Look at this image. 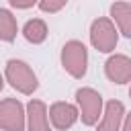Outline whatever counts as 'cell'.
Segmentation results:
<instances>
[{
    "instance_id": "obj_1",
    "label": "cell",
    "mask_w": 131,
    "mask_h": 131,
    "mask_svg": "<svg viewBox=\"0 0 131 131\" xmlns=\"http://www.w3.org/2000/svg\"><path fill=\"white\" fill-rule=\"evenodd\" d=\"M2 74L4 80L10 84V88H14L23 96H33V92L39 88V78L31 68V63H27L25 59H16V57L8 59L4 63Z\"/></svg>"
},
{
    "instance_id": "obj_2",
    "label": "cell",
    "mask_w": 131,
    "mask_h": 131,
    "mask_svg": "<svg viewBox=\"0 0 131 131\" xmlns=\"http://www.w3.org/2000/svg\"><path fill=\"white\" fill-rule=\"evenodd\" d=\"M59 63L68 76H72L74 80H82L88 72V47L78 39L66 41L59 51Z\"/></svg>"
},
{
    "instance_id": "obj_3",
    "label": "cell",
    "mask_w": 131,
    "mask_h": 131,
    "mask_svg": "<svg viewBox=\"0 0 131 131\" xmlns=\"http://www.w3.org/2000/svg\"><path fill=\"white\" fill-rule=\"evenodd\" d=\"M119 37L121 35L108 16H98L90 23L88 39H90V45L98 53H115V49L119 45Z\"/></svg>"
},
{
    "instance_id": "obj_4",
    "label": "cell",
    "mask_w": 131,
    "mask_h": 131,
    "mask_svg": "<svg viewBox=\"0 0 131 131\" xmlns=\"http://www.w3.org/2000/svg\"><path fill=\"white\" fill-rule=\"evenodd\" d=\"M76 98V106H78V113H80V121L82 125L86 127H94L102 115V108H104V98L102 94L92 88V86H82L76 90L74 94Z\"/></svg>"
},
{
    "instance_id": "obj_5",
    "label": "cell",
    "mask_w": 131,
    "mask_h": 131,
    "mask_svg": "<svg viewBox=\"0 0 131 131\" xmlns=\"http://www.w3.org/2000/svg\"><path fill=\"white\" fill-rule=\"evenodd\" d=\"M27 113L18 98H0V131H25Z\"/></svg>"
},
{
    "instance_id": "obj_6",
    "label": "cell",
    "mask_w": 131,
    "mask_h": 131,
    "mask_svg": "<svg viewBox=\"0 0 131 131\" xmlns=\"http://www.w3.org/2000/svg\"><path fill=\"white\" fill-rule=\"evenodd\" d=\"M47 115H49L51 127L57 129V131H68L80 121V113H78L76 102H68V100L51 102L47 106Z\"/></svg>"
},
{
    "instance_id": "obj_7",
    "label": "cell",
    "mask_w": 131,
    "mask_h": 131,
    "mask_svg": "<svg viewBox=\"0 0 131 131\" xmlns=\"http://www.w3.org/2000/svg\"><path fill=\"white\" fill-rule=\"evenodd\" d=\"M104 76L113 84H129L131 82V57L125 53H108L104 61Z\"/></svg>"
},
{
    "instance_id": "obj_8",
    "label": "cell",
    "mask_w": 131,
    "mask_h": 131,
    "mask_svg": "<svg viewBox=\"0 0 131 131\" xmlns=\"http://www.w3.org/2000/svg\"><path fill=\"white\" fill-rule=\"evenodd\" d=\"M125 104L117 98L113 100H106L104 102V108H102V115L98 119V123L94 125L96 131H121V125H123V119H125Z\"/></svg>"
},
{
    "instance_id": "obj_9",
    "label": "cell",
    "mask_w": 131,
    "mask_h": 131,
    "mask_svg": "<svg viewBox=\"0 0 131 131\" xmlns=\"http://www.w3.org/2000/svg\"><path fill=\"white\" fill-rule=\"evenodd\" d=\"M25 113H27V127H25V131H51L47 104L43 100L31 98L25 104Z\"/></svg>"
},
{
    "instance_id": "obj_10",
    "label": "cell",
    "mask_w": 131,
    "mask_h": 131,
    "mask_svg": "<svg viewBox=\"0 0 131 131\" xmlns=\"http://www.w3.org/2000/svg\"><path fill=\"white\" fill-rule=\"evenodd\" d=\"M108 18L115 23L119 35H123L125 39H131V2L115 0L108 6Z\"/></svg>"
},
{
    "instance_id": "obj_11",
    "label": "cell",
    "mask_w": 131,
    "mask_h": 131,
    "mask_svg": "<svg viewBox=\"0 0 131 131\" xmlns=\"http://www.w3.org/2000/svg\"><path fill=\"white\" fill-rule=\"evenodd\" d=\"M20 35L25 37L27 43L31 45H41L47 41V35H49V27L43 18H29L23 29H20Z\"/></svg>"
},
{
    "instance_id": "obj_12",
    "label": "cell",
    "mask_w": 131,
    "mask_h": 131,
    "mask_svg": "<svg viewBox=\"0 0 131 131\" xmlns=\"http://www.w3.org/2000/svg\"><path fill=\"white\" fill-rule=\"evenodd\" d=\"M18 33H20V29H18V20H16L14 12L10 8L0 6V41L12 43Z\"/></svg>"
},
{
    "instance_id": "obj_13",
    "label": "cell",
    "mask_w": 131,
    "mask_h": 131,
    "mask_svg": "<svg viewBox=\"0 0 131 131\" xmlns=\"http://www.w3.org/2000/svg\"><path fill=\"white\" fill-rule=\"evenodd\" d=\"M68 4V0H39L37 2V8L45 14H57L59 10H63Z\"/></svg>"
},
{
    "instance_id": "obj_14",
    "label": "cell",
    "mask_w": 131,
    "mask_h": 131,
    "mask_svg": "<svg viewBox=\"0 0 131 131\" xmlns=\"http://www.w3.org/2000/svg\"><path fill=\"white\" fill-rule=\"evenodd\" d=\"M37 2L39 0H8V4L12 8H16V10H29V8L37 6Z\"/></svg>"
},
{
    "instance_id": "obj_15",
    "label": "cell",
    "mask_w": 131,
    "mask_h": 131,
    "mask_svg": "<svg viewBox=\"0 0 131 131\" xmlns=\"http://www.w3.org/2000/svg\"><path fill=\"white\" fill-rule=\"evenodd\" d=\"M121 131H131V111H129V113H125V119H123Z\"/></svg>"
},
{
    "instance_id": "obj_16",
    "label": "cell",
    "mask_w": 131,
    "mask_h": 131,
    "mask_svg": "<svg viewBox=\"0 0 131 131\" xmlns=\"http://www.w3.org/2000/svg\"><path fill=\"white\" fill-rule=\"evenodd\" d=\"M4 84H6V80H4V74L0 72V92L4 90Z\"/></svg>"
},
{
    "instance_id": "obj_17",
    "label": "cell",
    "mask_w": 131,
    "mask_h": 131,
    "mask_svg": "<svg viewBox=\"0 0 131 131\" xmlns=\"http://www.w3.org/2000/svg\"><path fill=\"white\" fill-rule=\"evenodd\" d=\"M129 98H131V82H129Z\"/></svg>"
}]
</instances>
